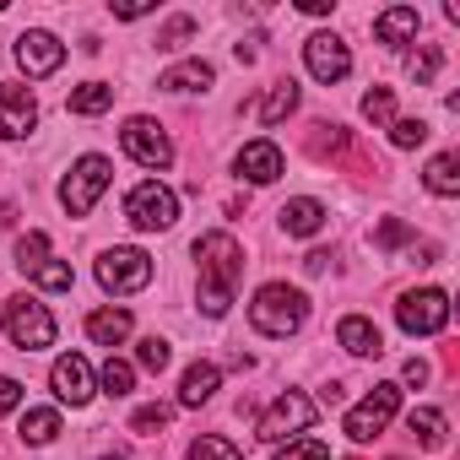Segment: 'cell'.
<instances>
[{"label": "cell", "mask_w": 460, "mask_h": 460, "mask_svg": "<svg viewBox=\"0 0 460 460\" xmlns=\"http://www.w3.org/2000/svg\"><path fill=\"white\" fill-rule=\"evenodd\" d=\"M195 266H200V309L211 320L227 314V304H234V288L244 277V250L234 234H200L195 239Z\"/></svg>", "instance_id": "obj_1"}, {"label": "cell", "mask_w": 460, "mask_h": 460, "mask_svg": "<svg viewBox=\"0 0 460 460\" xmlns=\"http://www.w3.org/2000/svg\"><path fill=\"white\" fill-rule=\"evenodd\" d=\"M250 320H255L261 336H293L309 320V298L298 288H288V282H266L255 293V304H250Z\"/></svg>", "instance_id": "obj_2"}, {"label": "cell", "mask_w": 460, "mask_h": 460, "mask_svg": "<svg viewBox=\"0 0 460 460\" xmlns=\"http://www.w3.org/2000/svg\"><path fill=\"white\" fill-rule=\"evenodd\" d=\"M109 179H114V163H109V157H98V152L76 157L71 173L60 179V206H66L71 217H87V211L98 206V195L109 190Z\"/></svg>", "instance_id": "obj_3"}, {"label": "cell", "mask_w": 460, "mask_h": 460, "mask_svg": "<svg viewBox=\"0 0 460 460\" xmlns=\"http://www.w3.org/2000/svg\"><path fill=\"white\" fill-rule=\"evenodd\" d=\"M98 282H103V293L130 298V293H141L152 282V255L136 250V244H114V250L98 255Z\"/></svg>", "instance_id": "obj_4"}, {"label": "cell", "mask_w": 460, "mask_h": 460, "mask_svg": "<svg viewBox=\"0 0 460 460\" xmlns=\"http://www.w3.org/2000/svg\"><path fill=\"white\" fill-rule=\"evenodd\" d=\"M309 428H314V401L298 395V390H288V395H277V401L261 411L255 438H261V444H288V438H298V433H309Z\"/></svg>", "instance_id": "obj_5"}, {"label": "cell", "mask_w": 460, "mask_h": 460, "mask_svg": "<svg viewBox=\"0 0 460 460\" xmlns=\"http://www.w3.org/2000/svg\"><path fill=\"white\" fill-rule=\"evenodd\" d=\"M0 325H6L12 347H22V352L55 347V314H49L39 298H6V314H0Z\"/></svg>", "instance_id": "obj_6"}, {"label": "cell", "mask_w": 460, "mask_h": 460, "mask_svg": "<svg viewBox=\"0 0 460 460\" xmlns=\"http://www.w3.org/2000/svg\"><path fill=\"white\" fill-rule=\"evenodd\" d=\"M125 217H130V227H141V234H163V227L179 222V195L168 184L146 179V184H136L125 195Z\"/></svg>", "instance_id": "obj_7"}, {"label": "cell", "mask_w": 460, "mask_h": 460, "mask_svg": "<svg viewBox=\"0 0 460 460\" xmlns=\"http://www.w3.org/2000/svg\"><path fill=\"white\" fill-rule=\"evenodd\" d=\"M395 320H401L406 336H438V331L449 325V293H438V288H411V293H401Z\"/></svg>", "instance_id": "obj_8"}, {"label": "cell", "mask_w": 460, "mask_h": 460, "mask_svg": "<svg viewBox=\"0 0 460 460\" xmlns=\"http://www.w3.org/2000/svg\"><path fill=\"white\" fill-rule=\"evenodd\" d=\"M401 411V385H374V395H363L352 411H347V438H358V444H368V438H379L385 428H390V417Z\"/></svg>", "instance_id": "obj_9"}, {"label": "cell", "mask_w": 460, "mask_h": 460, "mask_svg": "<svg viewBox=\"0 0 460 460\" xmlns=\"http://www.w3.org/2000/svg\"><path fill=\"white\" fill-rule=\"evenodd\" d=\"M119 146L141 163V168H168L173 163V141H168V130L157 125V119H146V114H136V119H125V130H119Z\"/></svg>", "instance_id": "obj_10"}, {"label": "cell", "mask_w": 460, "mask_h": 460, "mask_svg": "<svg viewBox=\"0 0 460 460\" xmlns=\"http://www.w3.org/2000/svg\"><path fill=\"white\" fill-rule=\"evenodd\" d=\"M49 385H55V395H60L66 406H87V401L98 395V374H93V363H87L82 352H66V358H55V368H49Z\"/></svg>", "instance_id": "obj_11"}, {"label": "cell", "mask_w": 460, "mask_h": 460, "mask_svg": "<svg viewBox=\"0 0 460 460\" xmlns=\"http://www.w3.org/2000/svg\"><path fill=\"white\" fill-rule=\"evenodd\" d=\"M304 66H309V76L314 82H341L347 71H352V49L336 39V33H314V39H304Z\"/></svg>", "instance_id": "obj_12"}, {"label": "cell", "mask_w": 460, "mask_h": 460, "mask_svg": "<svg viewBox=\"0 0 460 460\" xmlns=\"http://www.w3.org/2000/svg\"><path fill=\"white\" fill-rule=\"evenodd\" d=\"M17 66H22L28 76H55V71L66 66V44H60L55 33H44V28H28V33L17 39Z\"/></svg>", "instance_id": "obj_13"}, {"label": "cell", "mask_w": 460, "mask_h": 460, "mask_svg": "<svg viewBox=\"0 0 460 460\" xmlns=\"http://www.w3.org/2000/svg\"><path fill=\"white\" fill-rule=\"evenodd\" d=\"M33 125H39L33 93H28L22 82H6V87H0V136H6V141H22Z\"/></svg>", "instance_id": "obj_14"}, {"label": "cell", "mask_w": 460, "mask_h": 460, "mask_svg": "<svg viewBox=\"0 0 460 460\" xmlns=\"http://www.w3.org/2000/svg\"><path fill=\"white\" fill-rule=\"evenodd\" d=\"M234 168H239V179H250V184H277V179H282V146H277V141H244L239 157H234Z\"/></svg>", "instance_id": "obj_15"}, {"label": "cell", "mask_w": 460, "mask_h": 460, "mask_svg": "<svg viewBox=\"0 0 460 460\" xmlns=\"http://www.w3.org/2000/svg\"><path fill=\"white\" fill-rule=\"evenodd\" d=\"M277 222H282V234H293V239H314L320 227H325V206L314 195H298V200H288L277 211Z\"/></svg>", "instance_id": "obj_16"}, {"label": "cell", "mask_w": 460, "mask_h": 460, "mask_svg": "<svg viewBox=\"0 0 460 460\" xmlns=\"http://www.w3.org/2000/svg\"><path fill=\"white\" fill-rule=\"evenodd\" d=\"M336 341H341L352 358H379V352H385L379 325H374V320H363V314H347V320L336 325Z\"/></svg>", "instance_id": "obj_17"}, {"label": "cell", "mask_w": 460, "mask_h": 460, "mask_svg": "<svg viewBox=\"0 0 460 460\" xmlns=\"http://www.w3.org/2000/svg\"><path fill=\"white\" fill-rule=\"evenodd\" d=\"M374 39L390 44V49H406V44L417 39V6H390V12H379V17H374Z\"/></svg>", "instance_id": "obj_18"}, {"label": "cell", "mask_w": 460, "mask_h": 460, "mask_svg": "<svg viewBox=\"0 0 460 460\" xmlns=\"http://www.w3.org/2000/svg\"><path fill=\"white\" fill-rule=\"evenodd\" d=\"M211 82H217V71H211L206 60H179V66H168V71L157 76L163 93H206Z\"/></svg>", "instance_id": "obj_19"}, {"label": "cell", "mask_w": 460, "mask_h": 460, "mask_svg": "<svg viewBox=\"0 0 460 460\" xmlns=\"http://www.w3.org/2000/svg\"><path fill=\"white\" fill-rule=\"evenodd\" d=\"M222 385V368L217 363H190L184 379H179V406H206Z\"/></svg>", "instance_id": "obj_20"}, {"label": "cell", "mask_w": 460, "mask_h": 460, "mask_svg": "<svg viewBox=\"0 0 460 460\" xmlns=\"http://www.w3.org/2000/svg\"><path fill=\"white\" fill-rule=\"evenodd\" d=\"M87 336H93L98 347H119V341L130 336V309H93V314H87Z\"/></svg>", "instance_id": "obj_21"}, {"label": "cell", "mask_w": 460, "mask_h": 460, "mask_svg": "<svg viewBox=\"0 0 460 460\" xmlns=\"http://www.w3.org/2000/svg\"><path fill=\"white\" fill-rule=\"evenodd\" d=\"M422 184L433 190V195H460V152H438L433 163H428V173H422Z\"/></svg>", "instance_id": "obj_22"}, {"label": "cell", "mask_w": 460, "mask_h": 460, "mask_svg": "<svg viewBox=\"0 0 460 460\" xmlns=\"http://www.w3.org/2000/svg\"><path fill=\"white\" fill-rule=\"evenodd\" d=\"M293 109H298V82H277V87H271V93L261 98L255 119H261V125H282V119H288Z\"/></svg>", "instance_id": "obj_23"}, {"label": "cell", "mask_w": 460, "mask_h": 460, "mask_svg": "<svg viewBox=\"0 0 460 460\" xmlns=\"http://www.w3.org/2000/svg\"><path fill=\"white\" fill-rule=\"evenodd\" d=\"M60 433V411L55 406H28L22 411V444H55Z\"/></svg>", "instance_id": "obj_24"}, {"label": "cell", "mask_w": 460, "mask_h": 460, "mask_svg": "<svg viewBox=\"0 0 460 460\" xmlns=\"http://www.w3.org/2000/svg\"><path fill=\"white\" fill-rule=\"evenodd\" d=\"M103 109H114V87H109V82H82V87L71 93V114L93 119V114H103Z\"/></svg>", "instance_id": "obj_25"}, {"label": "cell", "mask_w": 460, "mask_h": 460, "mask_svg": "<svg viewBox=\"0 0 460 460\" xmlns=\"http://www.w3.org/2000/svg\"><path fill=\"white\" fill-rule=\"evenodd\" d=\"M98 390H103V395H114V401H119V395H130V390H136V363L109 358V363L98 368Z\"/></svg>", "instance_id": "obj_26"}, {"label": "cell", "mask_w": 460, "mask_h": 460, "mask_svg": "<svg viewBox=\"0 0 460 460\" xmlns=\"http://www.w3.org/2000/svg\"><path fill=\"white\" fill-rule=\"evenodd\" d=\"M406 428H411V438L428 444V449L444 444V411H438V406H417V411L406 417Z\"/></svg>", "instance_id": "obj_27"}, {"label": "cell", "mask_w": 460, "mask_h": 460, "mask_svg": "<svg viewBox=\"0 0 460 460\" xmlns=\"http://www.w3.org/2000/svg\"><path fill=\"white\" fill-rule=\"evenodd\" d=\"M44 261H55V255H49V234H39V227H33V234H22V239H17V271H22V277H33Z\"/></svg>", "instance_id": "obj_28"}, {"label": "cell", "mask_w": 460, "mask_h": 460, "mask_svg": "<svg viewBox=\"0 0 460 460\" xmlns=\"http://www.w3.org/2000/svg\"><path fill=\"white\" fill-rule=\"evenodd\" d=\"M190 460H244V455H239V444H234V438L206 433V438H195V444H190Z\"/></svg>", "instance_id": "obj_29"}, {"label": "cell", "mask_w": 460, "mask_h": 460, "mask_svg": "<svg viewBox=\"0 0 460 460\" xmlns=\"http://www.w3.org/2000/svg\"><path fill=\"white\" fill-rule=\"evenodd\" d=\"M168 358H173V352H168V341H163V336H146V341L136 347V363H141L146 374H163V368H168Z\"/></svg>", "instance_id": "obj_30"}, {"label": "cell", "mask_w": 460, "mask_h": 460, "mask_svg": "<svg viewBox=\"0 0 460 460\" xmlns=\"http://www.w3.org/2000/svg\"><path fill=\"white\" fill-rule=\"evenodd\" d=\"M168 422H173V406H163V401H152V406H141V411L130 417V428H136V433H163Z\"/></svg>", "instance_id": "obj_31"}, {"label": "cell", "mask_w": 460, "mask_h": 460, "mask_svg": "<svg viewBox=\"0 0 460 460\" xmlns=\"http://www.w3.org/2000/svg\"><path fill=\"white\" fill-rule=\"evenodd\" d=\"M406 71H411V82H417V87H428V82L438 76V49H433V44H422V49L406 60Z\"/></svg>", "instance_id": "obj_32"}, {"label": "cell", "mask_w": 460, "mask_h": 460, "mask_svg": "<svg viewBox=\"0 0 460 460\" xmlns=\"http://www.w3.org/2000/svg\"><path fill=\"white\" fill-rule=\"evenodd\" d=\"M363 114H368L374 125H385V119L395 114V93H390V87H368V93H363Z\"/></svg>", "instance_id": "obj_33"}, {"label": "cell", "mask_w": 460, "mask_h": 460, "mask_svg": "<svg viewBox=\"0 0 460 460\" xmlns=\"http://www.w3.org/2000/svg\"><path fill=\"white\" fill-rule=\"evenodd\" d=\"M390 141H395L401 152L422 146V141H428V119H395V125H390Z\"/></svg>", "instance_id": "obj_34"}, {"label": "cell", "mask_w": 460, "mask_h": 460, "mask_svg": "<svg viewBox=\"0 0 460 460\" xmlns=\"http://www.w3.org/2000/svg\"><path fill=\"white\" fill-rule=\"evenodd\" d=\"M277 460H331L325 438H288V449H277Z\"/></svg>", "instance_id": "obj_35"}, {"label": "cell", "mask_w": 460, "mask_h": 460, "mask_svg": "<svg viewBox=\"0 0 460 460\" xmlns=\"http://www.w3.org/2000/svg\"><path fill=\"white\" fill-rule=\"evenodd\" d=\"M33 282L49 288V293H66V288H71V266H66V261H44V266L33 271Z\"/></svg>", "instance_id": "obj_36"}, {"label": "cell", "mask_w": 460, "mask_h": 460, "mask_svg": "<svg viewBox=\"0 0 460 460\" xmlns=\"http://www.w3.org/2000/svg\"><path fill=\"white\" fill-rule=\"evenodd\" d=\"M190 33H195V17H173V22H168V28L157 33V49H179V44H184Z\"/></svg>", "instance_id": "obj_37"}, {"label": "cell", "mask_w": 460, "mask_h": 460, "mask_svg": "<svg viewBox=\"0 0 460 460\" xmlns=\"http://www.w3.org/2000/svg\"><path fill=\"white\" fill-rule=\"evenodd\" d=\"M406 239H411V227H406V222H395V217H390V222H379V234H374V244H379V250H395V244H406Z\"/></svg>", "instance_id": "obj_38"}, {"label": "cell", "mask_w": 460, "mask_h": 460, "mask_svg": "<svg viewBox=\"0 0 460 460\" xmlns=\"http://www.w3.org/2000/svg\"><path fill=\"white\" fill-rule=\"evenodd\" d=\"M17 406H22V385L12 374H0V417H12Z\"/></svg>", "instance_id": "obj_39"}, {"label": "cell", "mask_w": 460, "mask_h": 460, "mask_svg": "<svg viewBox=\"0 0 460 460\" xmlns=\"http://www.w3.org/2000/svg\"><path fill=\"white\" fill-rule=\"evenodd\" d=\"M401 374H406V385H428V363H422V358H411Z\"/></svg>", "instance_id": "obj_40"}, {"label": "cell", "mask_w": 460, "mask_h": 460, "mask_svg": "<svg viewBox=\"0 0 460 460\" xmlns=\"http://www.w3.org/2000/svg\"><path fill=\"white\" fill-rule=\"evenodd\" d=\"M152 6H146V0H130V6H114V17H125V22H136V17H146Z\"/></svg>", "instance_id": "obj_41"}, {"label": "cell", "mask_w": 460, "mask_h": 460, "mask_svg": "<svg viewBox=\"0 0 460 460\" xmlns=\"http://www.w3.org/2000/svg\"><path fill=\"white\" fill-rule=\"evenodd\" d=\"M331 6H336V0H304V12H309V17H331Z\"/></svg>", "instance_id": "obj_42"}, {"label": "cell", "mask_w": 460, "mask_h": 460, "mask_svg": "<svg viewBox=\"0 0 460 460\" xmlns=\"http://www.w3.org/2000/svg\"><path fill=\"white\" fill-rule=\"evenodd\" d=\"M304 266H309V271H314V277H320V271H325V266H331V255H325V250H314V255H309V261H304Z\"/></svg>", "instance_id": "obj_43"}]
</instances>
